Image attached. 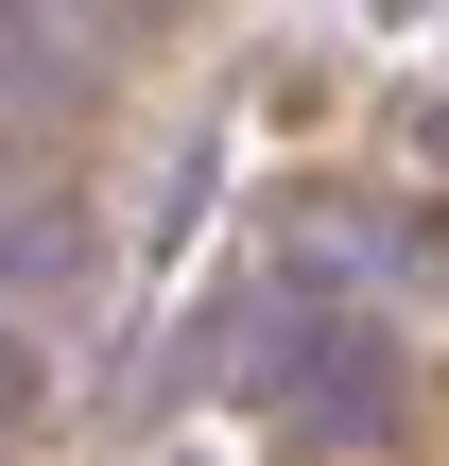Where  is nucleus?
<instances>
[{
  "instance_id": "nucleus-1",
  "label": "nucleus",
  "mask_w": 449,
  "mask_h": 466,
  "mask_svg": "<svg viewBox=\"0 0 449 466\" xmlns=\"http://www.w3.org/2000/svg\"><path fill=\"white\" fill-rule=\"evenodd\" d=\"M260 415H277L294 450H363V432H381V329H363V311H277Z\"/></svg>"
},
{
  "instance_id": "nucleus-2",
  "label": "nucleus",
  "mask_w": 449,
  "mask_h": 466,
  "mask_svg": "<svg viewBox=\"0 0 449 466\" xmlns=\"http://www.w3.org/2000/svg\"><path fill=\"white\" fill-rule=\"evenodd\" d=\"M104 0H0V121H52V104H87V69H104V35H87Z\"/></svg>"
}]
</instances>
